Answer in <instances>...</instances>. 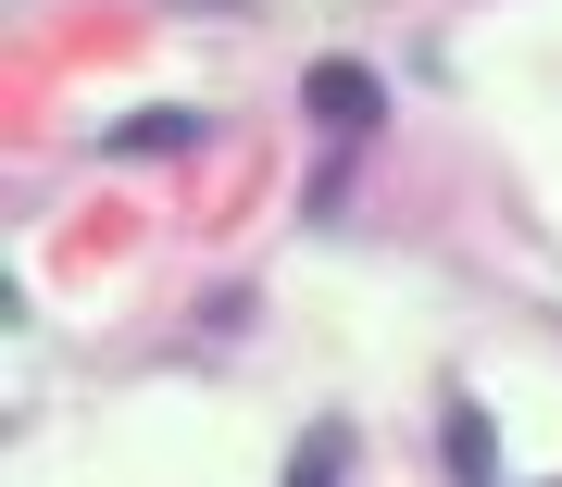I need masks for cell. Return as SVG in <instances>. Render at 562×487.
<instances>
[{
  "label": "cell",
  "mask_w": 562,
  "mask_h": 487,
  "mask_svg": "<svg viewBox=\"0 0 562 487\" xmlns=\"http://www.w3.org/2000/svg\"><path fill=\"white\" fill-rule=\"evenodd\" d=\"M438 450H450V487H501V438H487V412H475V400H450V412H438Z\"/></svg>",
  "instance_id": "obj_2"
},
{
  "label": "cell",
  "mask_w": 562,
  "mask_h": 487,
  "mask_svg": "<svg viewBox=\"0 0 562 487\" xmlns=\"http://www.w3.org/2000/svg\"><path fill=\"white\" fill-rule=\"evenodd\" d=\"M288 487H350V426H338V412H325L301 450H288Z\"/></svg>",
  "instance_id": "obj_4"
},
{
  "label": "cell",
  "mask_w": 562,
  "mask_h": 487,
  "mask_svg": "<svg viewBox=\"0 0 562 487\" xmlns=\"http://www.w3.org/2000/svg\"><path fill=\"white\" fill-rule=\"evenodd\" d=\"M301 101H313V125H325V138H375V125H387L375 63H313V88H301Z\"/></svg>",
  "instance_id": "obj_1"
},
{
  "label": "cell",
  "mask_w": 562,
  "mask_h": 487,
  "mask_svg": "<svg viewBox=\"0 0 562 487\" xmlns=\"http://www.w3.org/2000/svg\"><path fill=\"white\" fill-rule=\"evenodd\" d=\"M201 138H213L201 113H125V125H113V150H125V162H176V150H201Z\"/></svg>",
  "instance_id": "obj_3"
}]
</instances>
